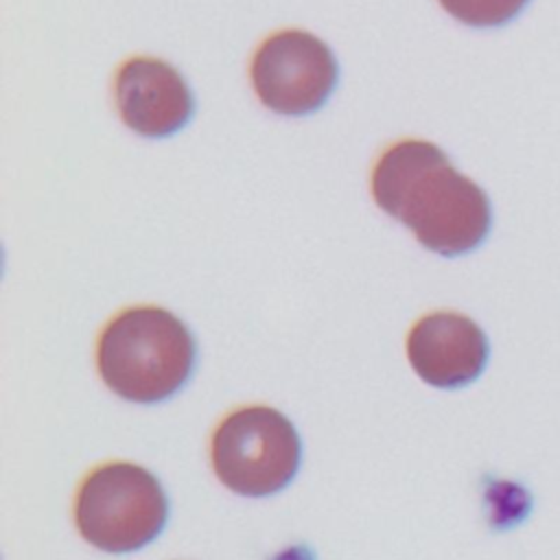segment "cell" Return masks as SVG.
Instances as JSON below:
<instances>
[{
  "label": "cell",
  "mask_w": 560,
  "mask_h": 560,
  "mask_svg": "<svg viewBox=\"0 0 560 560\" xmlns=\"http://www.w3.org/2000/svg\"><path fill=\"white\" fill-rule=\"evenodd\" d=\"M372 197L422 247L446 258L477 249L492 228L486 190L427 140L409 138L385 149L372 171Z\"/></svg>",
  "instance_id": "cell-1"
},
{
  "label": "cell",
  "mask_w": 560,
  "mask_h": 560,
  "mask_svg": "<svg viewBox=\"0 0 560 560\" xmlns=\"http://www.w3.org/2000/svg\"><path fill=\"white\" fill-rule=\"evenodd\" d=\"M96 363L103 383L140 405L164 402L192 376L197 341L190 328L160 306L118 313L101 332Z\"/></svg>",
  "instance_id": "cell-2"
},
{
  "label": "cell",
  "mask_w": 560,
  "mask_h": 560,
  "mask_svg": "<svg viewBox=\"0 0 560 560\" xmlns=\"http://www.w3.org/2000/svg\"><path fill=\"white\" fill-rule=\"evenodd\" d=\"M81 536L107 553H131L153 542L168 521V497L158 477L131 462L94 468L74 501Z\"/></svg>",
  "instance_id": "cell-3"
},
{
  "label": "cell",
  "mask_w": 560,
  "mask_h": 560,
  "mask_svg": "<svg viewBox=\"0 0 560 560\" xmlns=\"http://www.w3.org/2000/svg\"><path fill=\"white\" fill-rule=\"evenodd\" d=\"M302 464V440L293 422L273 407L232 411L212 435V466L219 481L241 497H271L284 490Z\"/></svg>",
  "instance_id": "cell-4"
},
{
  "label": "cell",
  "mask_w": 560,
  "mask_h": 560,
  "mask_svg": "<svg viewBox=\"0 0 560 560\" xmlns=\"http://www.w3.org/2000/svg\"><path fill=\"white\" fill-rule=\"evenodd\" d=\"M252 85L265 107L282 116L317 112L339 83L335 52L317 35L287 28L269 35L254 52Z\"/></svg>",
  "instance_id": "cell-5"
},
{
  "label": "cell",
  "mask_w": 560,
  "mask_h": 560,
  "mask_svg": "<svg viewBox=\"0 0 560 560\" xmlns=\"http://www.w3.org/2000/svg\"><path fill=\"white\" fill-rule=\"evenodd\" d=\"M114 101L122 122L144 138H168L195 114V96L171 63L153 57L127 59L114 79Z\"/></svg>",
  "instance_id": "cell-6"
},
{
  "label": "cell",
  "mask_w": 560,
  "mask_h": 560,
  "mask_svg": "<svg viewBox=\"0 0 560 560\" xmlns=\"http://www.w3.org/2000/svg\"><path fill=\"white\" fill-rule=\"evenodd\" d=\"M413 372L438 389L475 383L488 365L490 343L477 322L462 313L438 311L418 319L407 337Z\"/></svg>",
  "instance_id": "cell-7"
},
{
  "label": "cell",
  "mask_w": 560,
  "mask_h": 560,
  "mask_svg": "<svg viewBox=\"0 0 560 560\" xmlns=\"http://www.w3.org/2000/svg\"><path fill=\"white\" fill-rule=\"evenodd\" d=\"M457 22L472 28H497L512 22L529 0H438Z\"/></svg>",
  "instance_id": "cell-8"
}]
</instances>
